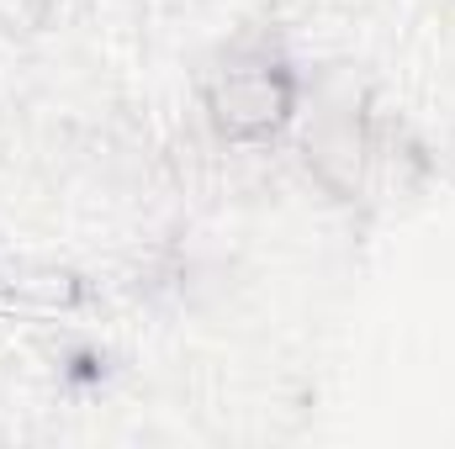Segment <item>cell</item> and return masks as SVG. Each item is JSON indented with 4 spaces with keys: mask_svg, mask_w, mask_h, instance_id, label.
<instances>
[{
    "mask_svg": "<svg viewBox=\"0 0 455 449\" xmlns=\"http://www.w3.org/2000/svg\"><path fill=\"white\" fill-rule=\"evenodd\" d=\"M207 112L228 143H265L297 112V75L275 59H233L207 91Z\"/></svg>",
    "mask_w": 455,
    "mask_h": 449,
    "instance_id": "cell-1",
    "label": "cell"
}]
</instances>
